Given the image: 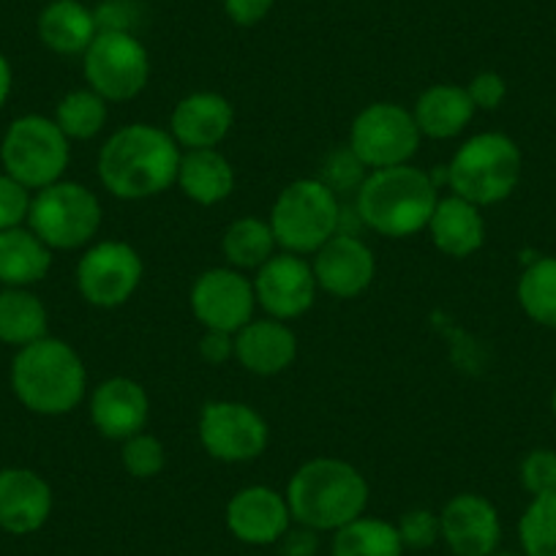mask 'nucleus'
I'll return each instance as SVG.
<instances>
[{
  "instance_id": "20",
  "label": "nucleus",
  "mask_w": 556,
  "mask_h": 556,
  "mask_svg": "<svg viewBox=\"0 0 556 556\" xmlns=\"http://www.w3.org/2000/svg\"><path fill=\"white\" fill-rule=\"evenodd\" d=\"M235 126V110L227 96L197 90L184 96L169 115V134L184 151L218 148Z\"/></svg>"
},
{
  "instance_id": "4",
  "label": "nucleus",
  "mask_w": 556,
  "mask_h": 556,
  "mask_svg": "<svg viewBox=\"0 0 556 556\" xmlns=\"http://www.w3.org/2000/svg\"><path fill=\"white\" fill-rule=\"evenodd\" d=\"M12 390L34 415L61 417L83 404L88 371L72 344L45 336L17 350L12 361Z\"/></svg>"
},
{
  "instance_id": "14",
  "label": "nucleus",
  "mask_w": 556,
  "mask_h": 556,
  "mask_svg": "<svg viewBox=\"0 0 556 556\" xmlns=\"http://www.w3.org/2000/svg\"><path fill=\"white\" fill-rule=\"evenodd\" d=\"M251 281H254L256 303L265 308L267 317L281 323L303 317L314 306L319 292L312 262L290 251H278L276 256H270Z\"/></svg>"
},
{
  "instance_id": "41",
  "label": "nucleus",
  "mask_w": 556,
  "mask_h": 556,
  "mask_svg": "<svg viewBox=\"0 0 556 556\" xmlns=\"http://www.w3.org/2000/svg\"><path fill=\"white\" fill-rule=\"evenodd\" d=\"M278 551L281 556H317L319 551V532L308 527H290L287 534L278 540Z\"/></svg>"
},
{
  "instance_id": "44",
  "label": "nucleus",
  "mask_w": 556,
  "mask_h": 556,
  "mask_svg": "<svg viewBox=\"0 0 556 556\" xmlns=\"http://www.w3.org/2000/svg\"><path fill=\"white\" fill-rule=\"evenodd\" d=\"M551 412H554V417H556V388H554V393H551Z\"/></svg>"
},
{
  "instance_id": "26",
  "label": "nucleus",
  "mask_w": 556,
  "mask_h": 556,
  "mask_svg": "<svg viewBox=\"0 0 556 556\" xmlns=\"http://www.w3.org/2000/svg\"><path fill=\"white\" fill-rule=\"evenodd\" d=\"M52 267V249L30 227L0 232V285L30 290L47 278Z\"/></svg>"
},
{
  "instance_id": "6",
  "label": "nucleus",
  "mask_w": 556,
  "mask_h": 556,
  "mask_svg": "<svg viewBox=\"0 0 556 556\" xmlns=\"http://www.w3.org/2000/svg\"><path fill=\"white\" fill-rule=\"evenodd\" d=\"M339 194L319 178H301L287 186L270 207V227L281 251L312 256L341 232Z\"/></svg>"
},
{
  "instance_id": "21",
  "label": "nucleus",
  "mask_w": 556,
  "mask_h": 556,
  "mask_svg": "<svg viewBox=\"0 0 556 556\" xmlns=\"http://www.w3.org/2000/svg\"><path fill=\"white\" fill-rule=\"evenodd\" d=\"M298 357V336L281 319H251L235 333V361L256 377H276Z\"/></svg>"
},
{
  "instance_id": "3",
  "label": "nucleus",
  "mask_w": 556,
  "mask_h": 556,
  "mask_svg": "<svg viewBox=\"0 0 556 556\" xmlns=\"http://www.w3.org/2000/svg\"><path fill=\"white\" fill-rule=\"evenodd\" d=\"M437 200L440 194L429 173L399 164L366 175L355 191V213L377 235L401 240L429 227Z\"/></svg>"
},
{
  "instance_id": "7",
  "label": "nucleus",
  "mask_w": 556,
  "mask_h": 556,
  "mask_svg": "<svg viewBox=\"0 0 556 556\" xmlns=\"http://www.w3.org/2000/svg\"><path fill=\"white\" fill-rule=\"evenodd\" d=\"M68 159H72L68 137L52 117L45 115L17 117L0 142L3 173L12 175L30 191H41L63 180Z\"/></svg>"
},
{
  "instance_id": "32",
  "label": "nucleus",
  "mask_w": 556,
  "mask_h": 556,
  "mask_svg": "<svg viewBox=\"0 0 556 556\" xmlns=\"http://www.w3.org/2000/svg\"><path fill=\"white\" fill-rule=\"evenodd\" d=\"M523 556H556V491L532 496L518 521Z\"/></svg>"
},
{
  "instance_id": "24",
  "label": "nucleus",
  "mask_w": 556,
  "mask_h": 556,
  "mask_svg": "<svg viewBox=\"0 0 556 556\" xmlns=\"http://www.w3.org/2000/svg\"><path fill=\"white\" fill-rule=\"evenodd\" d=\"M99 30V17L79 0H52L39 14V39L55 55H85Z\"/></svg>"
},
{
  "instance_id": "27",
  "label": "nucleus",
  "mask_w": 556,
  "mask_h": 556,
  "mask_svg": "<svg viewBox=\"0 0 556 556\" xmlns=\"http://www.w3.org/2000/svg\"><path fill=\"white\" fill-rule=\"evenodd\" d=\"M50 328V314L39 295L20 287L0 290V341L14 350L45 339Z\"/></svg>"
},
{
  "instance_id": "5",
  "label": "nucleus",
  "mask_w": 556,
  "mask_h": 556,
  "mask_svg": "<svg viewBox=\"0 0 556 556\" xmlns=\"http://www.w3.org/2000/svg\"><path fill=\"white\" fill-rule=\"evenodd\" d=\"M523 156L516 139L500 131L475 134L453 153L445 180L453 194L475 202L478 207L500 205L521 180Z\"/></svg>"
},
{
  "instance_id": "23",
  "label": "nucleus",
  "mask_w": 556,
  "mask_h": 556,
  "mask_svg": "<svg viewBox=\"0 0 556 556\" xmlns=\"http://www.w3.org/2000/svg\"><path fill=\"white\" fill-rule=\"evenodd\" d=\"M475 104L467 88L451 83H440L426 88L417 96L412 115L417 128L429 139H453L472 123Z\"/></svg>"
},
{
  "instance_id": "15",
  "label": "nucleus",
  "mask_w": 556,
  "mask_h": 556,
  "mask_svg": "<svg viewBox=\"0 0 556 556\" xmlns=\"http://www.w3.org/2000/svg\"><path fill=\"white\" fill-rule=\"evenodd\" d=\"M224 523L229 534L245 545H278L287 529L292 527L290 502L281 491L270 485H245L224 510Z\"/></svg>"
},
{
  "instance_id": "8",
  "label": "nucleus",
  "mask_w": 556,
  "mask_h": 556,
  "mask_svg": "<svg viewBox=\"0 0 556 556\" xmlns=\"http://www.w3.org/2000/svg\"><path fill=\"white\" fill-rule=\"evenodd\" d=\"M104 211L88 186L74 180H58L36 191L30 200L28 227L52 251H74L90 245L99 235Z\"/></svg>"
},
{
  "instance_id": "19",
  "label": "nucleus",
  "mask_w": 556,
  "mask_h": 556,
  "mask_svg": "<svg viewBox=\"0 0 556 556\" xmlns=\"http://www.w3.org/2000/svg\"><path fill=\"white\" fill-rule=\"evenodd\" d=\"M52 489L39 472L25 467L0 469V529L9 534H34L50 521Z\"/></svg>"
},
{
  "instance_id": "29",
  "label": "nucleus",
  "mask_w": 556,
  "mask_h": 556,
  "mask_svg": "<svg viewBox=\"0 0 556 556\" xmlns=\"http://www.w3.org/2000/svg\"><path fill=\"white\" fill-rule=\"evenodd\" d=\"M224 260L235 270H260L270 256L278 254L276 235H273L270 222H262L256 216L235 218L222 238Z\"/></svg>"
},
{
  "instance_id": "33",
  "label": "nucleus",
  "mask_w": 556,
  "mask_h": 556,
  "mask_svg": "<svg viewBox=\"0 0 556 556\" xmlns=\"http://www.w3.org/2000/svg\"><path fill=\"white\" fill-rule=\"evenodd\" d=\"M121 464L137 480L159 478L164 472V467H167V447L162 445L159 437L148 434V431H139V434L128 437L123 442Z\"/></svg>"
},
{
  "instance_id": "28",
  "label": "nucleus",
  "mask_w": 556,
  "mask_h": 556,
  "mask_svg": "<svg viewBox=\"0 0 556 556\" xmlns=\"http://www.w3.org/2000/svg\"><path fill=\"white\" fill-rule=\"evenodd\" d=\"M406 548L395 523L363 513L355 521L336 529L330 556H404Z\"/></svg>"
},
{
  "instance_id": "35",
  "label": "nucleus",
  "mask_w": 556,
  "mask_h": 556,
  "mask_svg": "<svg viewBox=\"0 0 556 556\" xmlns=\"http://www.w3.org/2000/svg\"><path fill=\"white\" fill-rule=\"evenodd\" d=\"M366 175H368V167L350 151V146H346V148H339V151H333L328 159H325L323 178L319 180H323L328 189H333L336 194H341V191L361 189Z\"/></svg>"
},
{
  "instance_id": "18",
  "label": "nucleus",
  "mask_w": 556,
  "mask_h": 556,
  "mask_svg": "<svg viewBox=\"0 0 556 556\" xmlns=\"http://www.w3.org/2000/svg\"><path fill=\"white\" fill-rule=\"evenodd\" d=\"M151 417V399L146 388L131 377H110L96 384L90 395V424L101 437L126 442L146 431Z\"/></svg>"
},
{
  "instance_id": "9",
  "label": "nucleus",
  "mask_w": 556,
  "mask_h": 556,
  "mask_svg": "<svg viewBox=\"0 0 556 556\" xmlns=\"http://www.w3.org/2000/svg\"><path fill=\"white\" fill-rule=\"evenodd\" d=\"M420 128L415 115L395 101H374L357 112L350 128V151L371 169L409 164L420 148Z\"/></svg>"
},
{
  "instance_id": "12",
  "label": "nucleus",
  "mask_w": 556,
  "mask_h": 556,
  "mask_svg": "<svg viewBox=\"0 0 556 556\" xmlns=\"http://www.w3.org/2000/svg\"><path fill=\"white\" fill-rule=\"evenodd\" d=\"M197 429L207 456L224 464L254 462L270 442L265 417L243 401H207Z\"/></svg>"
},
{
  "instance_id": "13",
  "label": "nucleus",
  "mask_w": 556,
  "mask_h": 556,
  "mask_svg": "<svg viewBox=\"0 0 556 556\" xmlns=\"http://www.w3.org/2000/svg\"><path fill=\"white\" fill-rule=\"evenodd\" d=\"M191 312L205 330L238 333L254 319V281L235 267H211L191 287Z\"/></svg>"
},
{
  "instance_id": "42",
  "label": "nucleus",
  "mask_w": 556,
  "mask_h": 556,
  "mask_svg": "<svg viewBox=\"0 0 556 556\" xmlns=\"http://www.w3.org/2000/svg\"><path fill=\"white\" fill-rule=\"evenodd\" d=\"M9 93H12V66H9L7 55L0 52V110L9 101Z\"/></svg>"
},
{
  "instance_id": "2",
  "label": "nucleus",
  "mask_w": 556,
  "mask_h": 556,
  "mask_svg": "<svg viewBox=\"0 0 556 556\" xmlns=\"http://www.w3.org/2000/svg\"><path fill=\"white\" fill-rule=\"evenodd\" d=\"M368 480L357 467L341 458H312L287 483V502H290L292 521L314 532H330L344 523L355 521L366 513Z\"/></svg>"
},
{
  "instance_id": "36",
  "label": "nucleus",
  "mask_w": 556,
  "mask_h": 556,
  "mask_svg": "<svg viewBox=\"0 0 556 556\" xmlns=\"http://www.w3.org/2000/svg\"><path fill=\"white\" fill-rule=\"evenodd\" d=\"M518 475H521V485L532 496L556 491V451H551V447L529 451L523 456Z\"/></svg>"
},
{
  "instance_id": "40",
  "label": "nucleus",
  "mask_w": 556,
  "mask_h": 556,
  "mask_svg": "<svg viewBox=\"0 0 556 556\" xmlns=\"http://www.w3.org/2000/svg\"><path fill=\"white\" fill-rule=\"evenodd\" d=\"M200 357L207 366H224L235 357V333L224 330H205L200 339Z\"/></svg>"
},
{
  "instance_id": "37",
  "label": "nucleus",
  "mask_w": 556,
  "mask_h": 556,
  "mask_svg": "<svg viewBox=\"0 0 556 556\" xmlns=\"http://www.w3.org/2000/svg\"><path fill=\"white\" fill-rule=\"evenodd\" d=\"M30 189H25L12 175L0 173V232L28 224L30 213Z\"/></svg>"
},
{
  "instance_id": "30",
  "label": "nucleus",
  "mask_w": 556,
  "mask_h": 556,
  "mask_svg": "<svg viewBox=\"0 0 556 556\" xmlns=\"http://www.w3.org/2000/svg\"><path fill=\"white\" fill-rule=\"evenodd\" d=\"M518 306L540 328L556 330V256L529 262L518 276Z\"/></svg>"
},
{
  "instance_id": "38",
  "label": "nucleus",
  "mask_w": 556,
  "mask_h": 556,
  "mask_svg": "<svg viewBox=\"0 0 556 556\" xmlns=\"http://www.w3.org/2000/svg\"><path fill=\"white\" fill-rule=\"evenodd\" d=\"M467 93H469V99H472L475 110L494 112V110H500L502 101L507 99V83L502 74L480 72L469 79Z\"/></svg>"
},
{
  "instance_id": "11",
  "label": "nucleus",
  "mask_w": 556,
  "mask_h": 556,
  "mask_svg": "<svg viewBox=\"0 0 556 556\" xmlns=\"http://www.w3.org/2000/svg\"><path fill=\"white\" fill-rule=\"evenodd\" d=\"M142 256L123 240L93 243L77 262V290L90 306L121 308L142 285Z\"/></svg>"
},
{
  "instance_id": "10",
  "label": "nucleus",
  "mask_w": 556,
  "mask_h": 556,
  "mask_svg": "<svg viewBox=\"0 0 556 556\" xmlns=\"http://www.w3.org/2000/svg\"><path fill=\"white\" fill-rule=\"evenodd\" d=\"M88 88L106 101H128L151 79V55L128 30H99L83 55Z\"/></svg>"
},
{
  "instance_id": "39",
  "label": "nucleus",
  "mask_w": 556,
  "mask_h": 556,
  "mask_svg": "<svg viewBox=\"0 0 556 556\" xmlns=\"http://www.w3.org/2000/svg\"><path fill=\"white\" fill-rule=\"evenodd\" d=\"M273 7H276V0H224V12L240 28L262 23L273 12Z\"/></svg>"
},
{
  "instance_id": "1",
  "label": "nucleus",
  "mask_w": 556,
  "mask_h": 556,
  "mask_svg": "<svg viewBox=\"0 0 556 556\" xmlns=\"http://www.w3.org/2000/svg\"><path fill=\"white\" fill-rule=\"evenodd\" d=\"M178 146L169 128L131 123L110 134L99 151V180L115 200L137 202L164 194L175 186L180 167Z\"/></svg>"
},
{
  "instance_id": "17",
  "label": "nucleus",
  "mask_w": 556,
  "mask_h": 556,
  "mask_svg": "<svg viewBox=\"0 0 556 556\" xmlns=\"http://www.w3.org/2000/svg\"><path fill=\"white\" fill-rule=\"evenodd\" d=\"M317 287L339 301H352L371 287L377 260L371 249L352 232H336L317 254H312Z\"/></svg>"
},
{
  "instance_id": "34",
  "label": "nucleus",
  "mask_w": 556,
  "mask_h": 556,
  "mask_svg": "<svg viewBox=\"0 0 556 556\" xmlns=\"http://www.w3.org/2000/svg\"><path fill=\"white\" fill-rule=\"evenodd\" d=\"M401 534V543L406 551H429L431 545H437L442 540L440 529V513L429 510V507H415V510H406L404 516L395 523Z\"/></svg>"
},
{
  "instance_id": "43",
  "label": "nucleus",
  "mask_w": 556,
  "mask_h": 556,
  "mask_svg": "<svg viewBox=\"0 0 556 556\" xmlns=\"http://www.w3.org/2000/svg\"><path fill=\"white\" fill-rule=\"evenodd\" d=\"M491 556H523V554H516V551H505V548H496Z\"/></svg>"
},
{
  "instance_id": "16",
  "label": "nucleus",
  "mask_w": 556,
  "mask_h": 556,
  "mask_svg": "<svg viewBox=\"0 0 556 556\" xmlns=\"http://www.w3.org/2000/svg\"><path fill=\"white\" fill-rule=\"evenodd\" d=\"M442 543L453 556H491L502 543V518L483 494H458L440 510Z\"/></svg>"
},
{
  "instance_id": "25",
  "label": "nucleus",
  "mask_w": 556,
  "mask_h": 556,
  "mask_svg": "<svg viewBox=\"0 0 556 556\" xmlns=\"http://www.w3.org/2000/svg\"><path fill=\"white\" fill-rule=\"evenodd\" d=\"M175 186L184 191L186 200L202 207H213L229 200V194L235 191V169L229 159L218 153L216 148L184 151Z\"/></svg>"
},
{
  "instance_id": "31",
  "label": "nucleus",
  "mask_w": 556,
  "mask_h": 556,
  "mask_svg": "<svg viewBox=\"0 0 556 556\" xmlns=\"http://www.w3.org/2000/svg\"><path fill=\"white\" fill-rule=\"evenodd\" d=\"M110 101L101 99L96 90L90 88H77L68 90L55 106V117L52 121L58 123L63 134L72 139H93L104 131L106 117H110V110H106Z\"/></svg>"
},
{
  "instance_id": "22",
  "label": "nucleus",
  "mask_w": 556,
  "mask_h": 556,
  "mask_svg": "<svg viewBox=\"0 0 556 556\" xmlns=\"http://www.w3.org/2000/svg\"><path fill=\"white\" fill-rule=\"evenodd\" d=\"M437 249L453 260H467L478 254L485 243V218L475 202L451 194L437 200L431 222L426 227Z\"/></svg>"
}]
</instances>
